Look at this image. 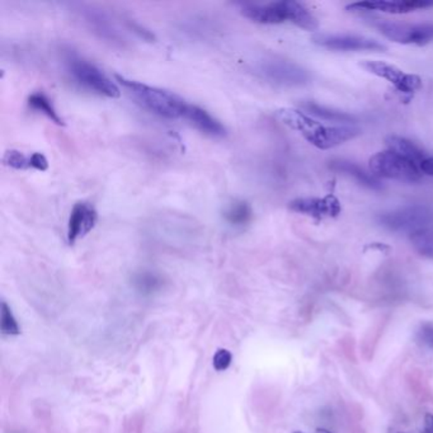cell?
Masks as SVG:
<instances>
[{
	"instance_id": "obj_1",
	"label": "cell",
	"mask_w": 433,
	"mask_h": 433,
	"mask_svg": "<svg viewBox=\"0 0 433 433\" xmlns=\"http://www.w3.org/2000/svg\"><path fill=\"white\" fill-rule=\"evenodd\" d=\"M277 117L282 123L293 131L304 136L307 142L320 150H328L338 147L346 141L355 139L360 130L353 126H324L323 123L310 118L299 109H281L277 111Z\"/></svg>"
},
{
	"instance_id": "obj_2",
	"label": "cell",
	"mask_w": 433,
	"mask_h": 433,
	"mask_svg": "<svg viewBox=\"0 0 433 433\" xmlns=\"http://www.w3.org/2000/svg\"><path fill=\"white\" fill-rule=\"evenodd\" d=\"M240 12L248 20L262 25H280L291 22L306 31L318 30V20L303 4L293 0L272 1L267 4L240 3Z\"/></svg>"
},
{
	"instance_id": "obj_3",
	"label": "cell",
	"mask_w": 433,
	"mask_h": 433,
	"mask_svg": "<svg viewBox=\"0 0 433 433\" xmlns=\"http://www.w3.org/2000/svg\"><path fill=\"white\" fill-rule=\"evenodd\" d=\"M115 79L123 90H128V94L134 98L136 103L147 111L171 120L179 117L183 118L188 103L176 93L140 83L118 74H116Z\"/></svg>"
},
{
	"instance_id": "obj_4",
	"label": "cell",
	"mask_w": 433,
	"mask_h": 433,
	"mask_svg": "<svg viewBox=\"0 0 433 433\" xmlns=\"http://www.w3.org/2000/svg\"><path fill=\"white\" fill-rule=\"evenodd\" d=\"M379 224L394 233L413 236L433 226V211L425 205H412L385 212L377 217Z\"/></svg>"
},
{
	"instance_id": "obj_5",
	"label": "cell",
	"mask_w": 433,
	"mask_h": 433,
	"mask_svg": "<svg viewBox=\"0 0 433 433\" xmlns=\"http://www.w3.org/2000/svg\"><path fill=\"white\" fill-rule=\"evenodd\" d=\"M370 168L377 177L401 182H418L423 174L420 166L391 150L380 152L371 157Z\"/></svg>"
},
{
	"instance_id": "obj_6",
	"label": "cell",
	"mask_w": 433,
	"mask_h": 433,
	"mask_svg": "<svg viewBox=\"0 0 433 433\" xmlns=\"http://www.w3.org/2000/svg\"><path fill=\"white\" fill-rule=\"evenodd\" d=\"M68 69L71 77L87 90L109 98L121 96L118 85L112 82V79H109L101 69H98L96 65L90 64V61L80 58H71L68 60Z\"/></svg>"
},
{
	"instance_id": "obj_7",
	"label": "cell",
	"mask_w": 433,
	"mask_h": 433,
	"mask_svg": "<svg viewBox=\"0 0 433 433\" xmlns=\"http://www.w3.org/2000/svg\"><path fill=\"white\" fill-rule=\"evenodd\" d=\"M257 71L268 82L283 87H299L310 80V75L304 68L285 59H263L257 65Z\"/></svg>"
},
{
	"instance_id": "obj_8",
	"label": "cell",
	"mask_w": 433,
	"mask_h": 433,
	"mask_svg": "<svg viewBox=\"0 0 433 433\" xmlns=\"http://www.w3.org/2000/svg\"><path fill=\"white\" fill-rule=\"evenodd\" d=\"M360 66L370 74L388 80L389 83L393 84L396 92L404 96H413L414 93L420 90L422 87V79L418 75L407 74L399 68H396L395 65L389 64L385 61L365 60Z\"/></svg>"
},
{
	"instance_id": "obj_9",
	"label": "cell",
	"mask_w": 433,
	"mask_h": 433,
	"mask_svg": "<svg viewBox=\"0 0 433 433\" xmlns=\"http://www.w3.org/2000/svg\"><path fill=\"white\" fill-rule=\"evenodd\" d=\"M377 30L389 39L404 45H426L433 39V25H399L377 22Z\"/></svg>"
},
{
	"instance_id": "obj_10",
	"label": "cell",
	"mask_w": 433,
	"mask_h": 433,
	"mask_svg": "<svg viewBox=\"0 0 433 433\" xmlns=\"http://www.w3.org/2000/svg\"><path fill=\"white\" fill-rule=\"evenodd\" d=\"M318 46L334 51H385L386 46L376 39L356 35H325L312 37Z\"/></svg>"
},
{
	"instance_id": "obj_11",
	"label": "cell",
	"mask_w": 433,
	"mask_h": 433,
	"mask_svg": "<svg viewBox=\"0 0 433 433\" xmlns=\"http://www.w3.org/2000/svg\"><path fill=\"white\" fill-rule=\"evenodd\" d=\"M288 209L293 212L312 217L315 220H323L329 217H337L342 211V206L339 200L334 195L329 193L322 198H296L288 204Z\"/></svg>"
},
{
	"instance_id": "obj_12",
	"label": "cell",
	"mask_w": 433,
	"mask_h": 433,
	"mask_svg": "<svg viewBox=\"0 0 433 433\" xmlns=\"http://www.w3.org/2000/svg\"><path fill=\"white\" fill-rule=\"evenodd\" d=\"M98 221V212L88 202H77L73 206V210L68 223V242L71 245L78 239L90 234L94 229Z\"/></svg>"
},
{
	"instance_id": "obj_13",
	"label": "cell",
	"mask_w": 433,
	"mask_h": 433,
	"mask_svg": "<svg viewBox=\"0 0 433 433\" xmlns=\"http://www.w3.org/2000/svg\"><path fill=\"white\" fill-rule=\"evenodd\" d=\"M433 3L429 1H362V3H353L347 7L350 12H370V11H379L384 13L404 14L410 13L417 9L431 7Z\"/></svg>"
},
{
	"instance_id": "obj_14",
	"label": "cell",
	"mask_w": 433,
	"mask_h": 433,
	"mask_svg": "<svg viewBox=\"0 0 433 433\" xmlns=\"http://www.w3.org/2000/svg\"><path fill=\"white\" fill-rule=\"evenodd\" d=\"M183 118L191 123L200 133L210 138H223L226 134V128L221 122L210 115L205 109L196 104H190L185 109Z\"/></svg>"
},
{
	"instance_id": "obj_15",
	"label": "cell",
	"mask_w": 433,
	"mask_h": 433,
	"mask_svg": "<svg viewBox=\"0 0 433 433\" xmlns=\"http://www.w3.org/2000/svg\"><path fill=\"white\" fill-rule=\"evenodd\" d=\"M331 168L336 172L343 173L346 176L352 177L357 183L370 190H382V183L374 176L365 172L360 166L347 160H334L331 161Z\"/></svg>"
},
{
	"instance_id": "obj_16",
	"label": "cell",
	"mask_w": 433,
	"mask_h": 433,
	"mask_svg": "<svg viewBox=\"0 0 433 433\" xmlns=\"http://www.w3.org/2000/svg\"><path fill=\"white\" fill-rule=\"evenodd\" d=\"M385 142L388 145L389 150L394 152L405 159L413 161L417 166H420V164L428 158L427 154L418 145H415L413 141L408 140L405 138L389 136Z\"/></svg>"
},
{
	"instance_id": "obj_17",
	"label": "cell",
	"mask_w": 433,
	"mask_h": 433,
	"mask_svg": "<svg viewBox=\"0 0 433 433\" xmlns=\"http://www.w3.org/2000/svg\"><path fill=\"white\" fill-rule=\"evenodd\" d=\"M301 107L305 109L307 114H310L314 117H319L322 120H327V121L337 122V123H355V122H357V118L353 115L346 114V112H339L336 109H328L324 106H319L312 101L303 103Z\"/></svg>"
},
{
	"instance_id": "obj_18",
	"label": "cell",
	"mask_w": 433,
	"mask_h": 433,
	"mask_svg": "<svg viewBox=\"0 0 433 433\" xmlns=\"http://www.w3.org/2000/svg\"><path fill=\"white\" fill-rule=\"evenodd\" d=\"M253 217V211L248 202L236 200L224 211V219L231 226H244L250 223Z\"/></svg>"
},
{
	"instance_id": "obj_19",
	"label": "cell",
	"mask_w": 433,
	"mask_h": 433,
	"mask_svg": "<svg viewBox=\"0 0 433 433\" xmlns=\"http://www.w3.org/2000/svg\"><path fill=\"white\" fill-rule=\"evenodd\" d=\"M27 103L31 109L37 111L39 114L45 115L47 118H50L54 123H56L59 126H64V120L60 117L58 111L55 109V106L52 104L51 99L46 96L42 92H36L28 97Z\"/></svg>"
},
{
	"instance_id": "obj_20",
	"label": "cell",
	"mask_w": 433,
	"mask_h": 433,
	"mask_svg": "<svg viewBox=\"0 0 433 433\" xmlns=\"http://www.w3.org/2000/svg\"><path fill=\"white\" fill-rule=\"evenodd\" d=\"M410 242L417 253L433 260V226L410 236Z\"/></svg>"
},
{
	"instance_id": "obj_21",
	"label": "cell",
	"mask_w": 433,
	"mask_h": 433,
	"mask_svg": "<svg viewBox=\"0 0 433 433\" xmlns=\"http://www.w3.org/2000/svg\"><path fill=\"white\" fill-rule=\"evenodd\" d=\"M85 16V20L90 23V26L93 27V30L96 32H99V35L104 37V39H118L117 32L112 28V26L109 25V20H104L103 16L101 13H94L92 11H88Z\"/></svg>"
},
{
	"instance_id": "obj_22",
	"label": "cell",
	"mask_w": 433,
	"mask_h": 433,
	"mask_svg": "<svg viewBox=\"0 0 433 433\" xmlns=\"http://www.w3.org/2000/svg\"><path fill=\"white\" fill-rule=\"evenodd\" d=\"M0 331L6 336H17L20 333V325L6 301L0 305Z\"/></svg>"
},
{
	"instance_id": "obj_23",
	"label": "cell",
	"mask_w": 433,
	"mask_h": 433,
	"mask_svg": "<svg viewBox=\"0 0 433 433\" xmlns=\"http://www.w3.org/2000/svg\"><path fill=\"white\" fill-rule=\"evenodd\" d=\"M4 164L13 169H18V171H25L30 168V157H27L25 154L20 152V150H7L4 154V158H3Z\"/></svg>"
},
{
	"instance_id": "obj_24",
	"label": "cell",
	"mask_w": 433,
	"mask_h": 433,
	"mask_svg": "<svg viewBox=\"0 0 433 433\" xmlns=\"http://www.w3.org/2000/svg\"><path fill=\"white\" fill-rule=\"evenodd\" d=\"M135 283L142 293H153L160 286V279L150 272H144L136 276Z\"/></svg>"
},
{
	"instance_id": "obj_25",
	"label": "cell",
	"mask_w": 433,
	"mask_h": 433,
	"mask_svg": "<svg viewBox=\"0 0 433 433\" xmlns=\"http://www.w3.org/2000/svg\"><path fill=\"white\" fill-rule=\"evenodd\" d=\"M233 361V356L228 350H219L212 358L214 369L216 371H225Z\"/></svg>"
},
{
	"instance_id": "obj_26",
	"label": "cell",
	"mask_w": 433,
	"mask_h": 433,
	"mask_svg": "<svg viewBox=\"0 0 433 433\" xmlns=\"http://www.w3.org/2000/svg\"><path fill=\"white\" fill-rule=\"evenodd\" d=\"M30 168H33L36 171L45 172L49 169V160L44 154L33 153L30 155Z\"/></svg>"
},
{
	"instance_id": "obj_27",
	"label": "cell",
	"mask_w": 433,
	"mask_h": 433,
	"mask_svg": "<svg viewBox=\"0 0 433 433\" xmlns=\"http://www.w3.org/2000/svg\"><path fill=\"white\" fill-rule=\"evenodd\" d=\"M418 337L423 344L433 348V324H423L418 331Z\"/></svg>"
},
{
	"instance_id": "obj_28",
	"label": "cell",
	"mask_w": 433,
	"mask_h": 433,
	"mask_svg": "<svg viewBox=\"0 0 433 433\" xmlns=\"http://www.w3.org/2000/svg\"><path fill=\"white\" fill-rule=\"evenodd\" d=\"M422 433H433V414L428 413L425 415Z\"/></svg>"
},
{
	"instance_id": "obj_29",
	"label": "cell",
	"mask_w": 433,
	"mask_h": 433,
	"mask_svg": "<svg viewBox=\"0 0 433 433\" xmlns=\"http://www.w3.org/2000/svg\"><path fill=\"white\" fill-rule=\"evenodd\" d=\"M420 171L426 173L428 176H433V158H427L422 164H420Z\"/></svg>"
},
{
	"instance_id": "obj_30",
	"label": "cell",
	"mask_w": 433,
	"mask_h": 433,
	"mask_svg": "<svg viewBox=\"0 0 433 433\" xmlns=\"http://www.w3.org/2000/svg\"><path fill=\"white\" fill-rule=\"evenodd\" d=\"M366 248H370V249H379V250H385V252H388L389 250V247H386V245H384V244H379V243H374V244H371V245H367V247H366Z\"/></svg>"
},
{
	"instance_id": "obj_31",
	"label": "cell",
	"mask_w": 433,
	"mask_h": 433,
	"mask_svg": "<svg viewBox=\"0 0 433 433\" xmlns=\"http://www.w3.org/2000/svg\"><path fill=\"white\" fill-rule=\"evenodd\" d=\"M315 433H331V432H329L328 429H325V428H318V429L315 431Z\"/></svg>"
},
{
	"instance_id": "obj_32",
	"label": "cell",
	"mask_w": 433,
	"mask_h": 433,
	"mask_svg": "<svg viewBox=\"0 0 433 433\" xmlns=\"http://www.w3.org/2000/svg\"><path fill=\"white\" fill-rule=\"evenodd\" d=\"M293 433H303V432H299V431H298V432H293Z\"/></svg>"
},
{
	"instance_id": "obj_33",
	"label": "cell",
	"mask_w": 433,
	"mask_h": 433,
	"mask_svg": "<svg viewBox=\"0 0 433 433\" xmlns=\"http://www.w3.org/2000/svg\"><path fill=\"white\" fill-rule=\"evenodd\" d=\"M399 433H403V432H399Z\"/></svg>"
}]
</instances>
